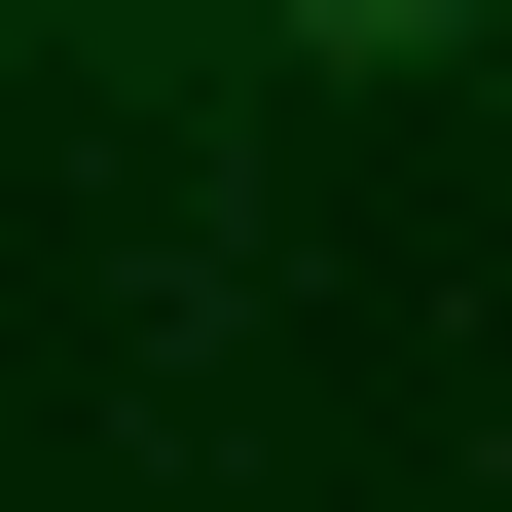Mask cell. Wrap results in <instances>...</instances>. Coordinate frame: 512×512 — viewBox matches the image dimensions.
Segmentation results:
<instances>
[{
  "instance_id": "obj_1",
  "label": "cell",
  "mask_w": 512,
  "mask_h": 512,
  "mask_svg": "<svg viewBox=\"0 0 512 512\" xmlns=\"http://www.w3.org/2000/svg\"><path fill=\"white\" fill-rule=\"evenodd\" d=\"M256 37H293V74H476L512 0H256Z\"/></svg>"
}]
</instances>
